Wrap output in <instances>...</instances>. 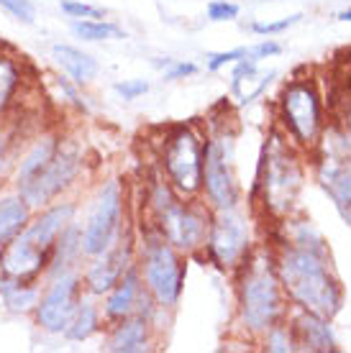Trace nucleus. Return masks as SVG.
<instances>
[{"label":"nucleus","instance_id":"obj_27","mask_svg":"<svg viewBox=\"0 0 351 353\" xmlns=\"http://www.w3.org/2000/svg\"><path fill=\"white\" fill-rule=\"evenodd\" d=\"M16 157H18V128L8 118L6 123H0V185H3V179H10Z\"/></svg>","mask_w":351,"mask_h":353},{"label":"nucleus","instance_id":"obj_17","mask_svg":"<svg viewBox=\"0 0 351 353\" xmlns=\"http://www.w3.org/2000/svg\"><path fill=\"white\" fill-rule=\"evenodd\" d=\"M292 330H295V341H298V351L305 353H336L339 351V341H336L334 325L331 320L307 310L290 307Z\"/></svg>","mask_w":351,"mask_h":353},{"label":"nucleus","instance_id":"obj_22","mask_svg":"<svg viewBox=\"0 0 351 353\" xmlns=\"http://www.w3.org/2000/svg\"><path fill=\"white\" fill-rule=\"evenodd\" d=\"M103 327H106V320H103L100 300L90 297V294H82V300H79L77 310L72 312V318L67 323V327H64L61 338L70 341V343H85L93 336H97Z\"/></svg>","mask_w":351,"mask_h":353},{"label":"nucleus","instance_id":"obj_39","mask_svg":"<svg viewBox=\"0 0 351 353\" xmlns=\"http://www.w3.org/2000/svg\"><path fill=\"white\" fill-rule=\"evenodd\" d=\"M339 21H343V23H349V21H351V8L341 10V13H339Z\"/></svg>","mask_w":351,"mask_h":353},{"label":"nucleus","instance_id":"obj_38","mask_svg":"<svg viewBox=\"0 0 351 353\" xmlns=\"http://www.w3.org/2000/svg\"><path fill=\"white\" fill-rule=\"evenodd\" d=\"M339 123H341L343 131H346V133H349V136H351V100H346V103H343L341 121H339Z\"/></svg>","mask_w":351,"mask_h":353},{"label":"nucleus","instance_id":"obj_24","mask_svg":"<svg viewBox=\"0 0 351 353\" xmlns=\"http://www.w3.org/2000/svg\"><path fill=\"white\" fill-rule=\"evenodd\" d=\"M41 294V282H18V279H8V276H0V302L3 310L8 315H34L36 302Z\"/></svg>","mask_w":351,"mask_h":353},{"label":"nucleus","instance_id":"obj_33","mask_svg":"<svg viewBox=\"0 0 351 353\" xmlns=\"http://www.w3.org/2000/svg\"><path fill=\"white\" fill-rule=\"evenodd\" d=\"M149 82L146 80H139V77H133V80H118L113 82V92L121 100H126V103H133V100H139V97H144L146 92H149Z\"/></svg>","mask_w":351,"mask_h":353},{"label":"nucleus","instance_id":"obj_32","mask_svg":"<svg viewBox=\"0 0 351 353\" xmlns=\"http://www.w3.org/2000/svg\"><path fill=\"white\" fill-rule=\"evenodd\" d=\"M0 8L6 10L8 16H13L16 21L31 26L36 21V6L34 0H0Z\"/></svg>","mask_w":351,"mask_h":353},{"label":"nucleus","instance_id":"obj_19","mask_svg":"<svg viewBox=\"0 0 351 353\" xmlns=\"http://www.w3.org/2000/svg\"><path fill=\"white\" fill-rule=\"evenodd\" d=\"M144 292H146L144 290V282H141L139 272L133 266V269H129V272L123 274L121 279H118V284L108 292L106 297H100V310H103L106 325L118 323V320L129 318V315H136Z\"/></svg>","mask_w":351,"mask_h":353},{"label":"nucleus","instance_id":"obj_1","mask_svg":"<svg viewBox=\"0 0 351 353\" xmlns=\"http://www.w3.org/2000/svg\"><path fill=\"white\" fill-rule=\"evenodd\" d=\"M234 300L236 323L252 343L267 327L290 315V300L282 290L280 274L274 266L272 241H262L252 248L244 264L234 272Z\"/></svg>","mask_w":351,"mask_h":353},{"label":"nucleus","instance_id":"obj_13","mask_svg":"<svg viewBox=\"0 0 351 353\" xmlns=\"http://www.w3.org/2000/svg\"><path fill=\"white\" fill-rule=\"evenodd\" d=\"M61 136L64 133L59 128H39L34 136H28L26 139V146L18 151L16 157V164H13V172H10V187L21 192L23 187H28L34 182L36 176L41 174L46 169V164L52 161L54 151L59 146Z\"/></svg>","mask_w":351,"mask_h":353},{"label":"nucleus","instance_id":"obj_11","mask_svg":"<svg viewBox=\"0 0 351 353\" xmlns=\"http://www.w3.org/2000/svg\"><path fill=\"white\" fill-rule=\"evenodd\" d=\"M82 294H85L82 269H72V272H64L59 276L44 279L36 310L31 315L34 325L46 336H61L67 323H70L72 312L77 310Z\"/></svg>","mask_w":351,"mask_h":353},{"label":"nucleus","instance_id":"obj_31","mask_svg":"<svg viewBox=\"0 0 351 353\" xmlns=\"http://www.w3.org/2000/svg\"><path fill=\"white\" fill-rule=\"evenodd\" d=\"M238 13H241V8H238V3H234V0H211L208 8H205V16H208V21H213V23L236 21Z\"/></svg>","mask_w":351,"mask_h":353},{"label":"nucleus","instance_id":"obj_3","mask_svg":"<svg viewBox=\"0 0 351 353\" xmlns=\"http://www.w3.org/2000/svg\"><path fill=\"white\" fill-rule=\"evenodd\" d=\"M305 154L280 131L272 128L262 146L256 179L252 187V208L262 212L264 221L277 223L298 212L300 192L305 185Z\"/></svg>","mask_w":351,"mask_h":353},{"label":"nucleus","instance_id":"obj_23","mask_svg":"<svg viewBox=\"0 0 351 353\" xmlns=\"http://www.w3.org/2000/svg\"><path fill=\"white\" fill-rule=\"evenodd\" d=\"M34 218V208L16 190L0 194V248L21 236Z\"/></svg>","mask_w":351,"mask_h":353},{"label":"nucleus","instance_id":"obj_21","mask_svg":"<svg viewBox=\"0 0 351 353\" xmlns=\"http://www.w3.org/2000/svg\"><path fill=\"white\" fill-rule=\"evenodd\" d=\"M82 264H85V256H82V233H79V218H77L57 239V243H54L44 279L59 276V274L72 272V269H82Z\"/></svg>","mask_w":351,"mask_h":353},{"label":"nucleus","instance_id":"obj_35","mask_svg":"<svg viewBox=\"0 0 351 353\" xmlns=\"http://www.w3.org/2000/svg\"><path fill=\"white\" fill-rule=\"evenodd\" d=\"M246 54V46H238V49H229V52H216V54H208L205 57V70L208 72H220L231 67V64L241 59Z\"/></svg>","mask_w":351,"mask_h":353},{"label":"nucleus","instance_id":"obj_6","mask_svg":"<svg viewBox=\"0 0 351 353\" xmlns=\"http://www.w3.org/2000/svg\"><path fill=\"white\" fill-rule=\"evenodd\" d=\"M205 131L198 123H172L162 128L157 167L180 197H200Z\"/></svg>","mask_w":351,"mask_h":353},{"label":"nucleus","instance_id":"obj_30","mask_svg":"<svg viewBox=\"0 0 351 353\" xmlns=\"http://www.w3.org/2000/svg\"><path fill=\"white\" fill-rule=\"evenodd\" d=\"M300 21H303V13H292V16L280 18V21H256V23H252V31L256 36H277L285 34L287 28L298 26Z\"/></svg>","mask_w":351,"mask_h":353},{"label":"nucleus","instance_id":"obj_10","mask_svg":"<svg viewBox=\"0 0 351 353\" xmlns=\"http://www.w3.org/2000/svg\"><path fill=\"white\" fill-rule=\"evenodd\" d=\"M85 149L77 139L72 136H61L59 146L54 151L52 161L46 164V169L36 176L28 187L21 190V194L26 197V203L39 210L44 205L59 200L64 194H70V190H75L79 182V176L85 172Z\"/></svg>","mask_w":351,"mask_h":353},{"label":"nucleus","instance_id":"obj_34","mask_svg":"<svg viewBox=\"0 0 351 353\" xmlns=\"http://www.w3.org/2000/svg\"><path fill=\"white\" fill-rule=\"evenodd\" d=\"M198 74V64L195 62H184V59H169V64L162 70V80L164 82H177V80H187V77H195Z\"/></svg>","mask_w":351,"mask_h":353},{"label":"nucleus","instance_id":"obj_36","mask_svg":"<svg viewBox=\"0 0 351 353\" xmlns=\"http://www.w3.org/2000/svg\"><path fill=\"white\" fill-rule=\"evenodd\" d=\"M277 54H282V44H280V41H274V39H262L259 44L246 46L244 57L254 59V62H262V59H269V57H277Z\"/></svg>","mask_w":351,"mask_h":353},{"label":"nucleus","instance_id":"obj_5","mask_svg":"<svg viewBox=\"0 0 351 353\" xmlns=\"http://www.w3.org/2000/svg\"><path fill=\"white\" fill-rule=\"evenodd\" d=\"M133 228L129 218V194L121 176H108L97 182L88 197L85 215L79 221L82 256L93 259L106 254Z\"/></svg>","mask_w":351,"mask_h":353},{"label":"nucleus","instance_id":"obj_37","mask_svg":"<svg viewBox=\"0 0 351 353\" xmlns=\"http://www.w3.org/2000/svg\"><path fill=\"white\" fill-rule=\"evenodd\" d=\"M234 70H231V88L234 85H238L241 80H246V77H252V74H256L259 72V62H254V59H249V57H241V59H236V62L231 64Z\"/></svg>","mask_w":351,"mask_h":353},{"label":"nucleus","instance_id":"obj_25","mask_svg":"<svg viewBox=\"0 0 351 353\" xmlns=\"http://www.w3.org/2000/svg\"><path fill=\"white\" fill-rule=\"evenodd\" d=\"M70 31L75 39L88 41V44L126 39V31L115 21H108V18H79V21H70Z\"/></svg>","mask_w":351,"mask_h":353},{"label":"nucleus","instance_id":"obj_4","mask_svg":"<svg viewBox=\"0 0 351 353\" xmlns=\"http://www.w3.org/2000/svg\"><path fill=\"white\" fill-rule=\"evenodd\" d=\"M136 272L159 307L172 312L180 305L187 279V256L169 246L159 230L146 223H139L136 228Z\"/></svg>","mask_w":351,"mask_h":353},{"label":"nucleus","instance_id":"obj_29","mask_svg":"<svg viewBox=\"0 0 351 353\" xmlns=\"http://www.w3.org/2000/svg\"><path fill=\"white\" fill-rule=\"evenodd\" d=\"M59 10L72 21H79V18H106V10L93 6V3H85V0H59Z\"/></svg>","mask_w":351,"mask_h":353},{"label":"nucleus","instance_id":"obj_12","mask_svg":"<svg viewBox=\"0 0 351 353\" xmlns=\"http://www.w3.org/2000/svg\"><path fill=\"white\" fill-rule=\"evenodd\" d=\"M136 266V228H131L111 251L100 256L85 259L82 264V287L90 297H106L123 274Z\"/></svg>","mask_w":351,"mask_h":353},{"label":"nucleus","instance_id":"obj_9","mask_svg":"<svg viewBox=\"0 0 351 353\" xmlns=\"http://www.w3.org/2000/svg\"><path fill=\"white\" fill-rule=\"evenodd\" d=\"M254 246V223H252V215L244 210V205H236L229 210H213L208 243L202 251V256L211 264L218 266L223 274H234Z\"/></svg>","mask_w":351,"mask_h":353},{"label":"nucleus","instance_id":"obj_7","mask_svg":"<svg viewBox=\"0 0 351 353\" xmlns=\"http://www.w3.org/2000/svg\"><path fill=\"white\" fill-rule=\"evenodd\" d=\"M277 128H280L303 154L316 149L318 139L325 128L323 95L316 80L310 77H292L277 100Z\"/></svg>","mask_w":351,"mask_h":353},{"label":"nucleus","instance_id":"obj_26","mask_svg":"<svg viewBox=\"0 0 351 353\" xmlns=\"http://www.w3.org/2000/svg\"><path fill=\"white\" fill-rule=\"evenodd\" d=\"M259 348L267 353H295L298 351V341H295V330H292L290 320L285 318L267 327L262 336L256 338Z\"/></svg>","mask_w":351,"mask_h":353},{"label":"nucleus","instance_id":"obj_18","mask_svg":"<svg viewBox=\"0 0 351 353\" xmlns=\"http://www.w3.org/2000/svg\"><path fill=\"white\" fill-rule=\"evenodd\" d=\"M28 85V67L23 57L0 46V123L21 108V97Z\"/></svg>","mask_w":351,"mask_h":353},{"label":"nucleus","instance_id":"obj_28","mask_svg":"<svg viewBox=\"0 0 351 353\" xmlns=\"http://www.w3.org/2000/svg\"><path fill=\"white\" fill-rule=\"evenodd\" d=\"M277 77V72H267V74H252V77H246V80H241L238 85H234L231 88V92H234V97H236V103L241 108L244 105H252L256 97L264 95V90L272 85V80Z\"/></svg>","mask_w":351,"mask_h":353},{"label":"nucleus","instance_id":"obj_15","mask_svg":"<svg viewBox=\"0 0 351 353\" xmlns=\"http://www.w3.org/2000/svg\"><path fill=\"white\" fill-rule=\"evenodd\" d=\"M316 179L323 192L331 197L339 218L351 228V157L336 154H313Z\"/></svg>","mask_w":351,"mask_h":353},{"label":"nucleus","instance_id":"obj_2","mask_svg":"<svg viewBox=\"0 0 351 353\" xmlns=\"http://www.w3.org/2000/svg\"><path fill=\"white\" fill-rule=\"evenodd\" d=\"M274 266L292 307L334 320L343 307V287L334 272L328 248H300L274 243Z\"/></svg>","mask_w":351,"mask_h":353},{"label":"nucleus","instance_id":"obj_14","mask_svg":"<svg viewBox=\"0 0 351 353\" xmlns=\"http://www.w3.org/2000/svg\"><path fill=\"white\" fill-rule=\"evenodd\" d=\"M49 256V251L39 248L26 233H21L0 248V276L18 282H44Z\"/></svg>","mask_w":351,"mask_h":353},{"label":"nucleus","instance_id":"obj_16","mask_svg":"<svg viewBox=\"0 0 351 353\" xmlns=\"http://www.w3.org/2000/svg\"><path fill=\"white\" fill-rule=\"evenodd\" d=\"M103 330H106L103 336L106 353H144L151 351L157 343V325L144 315H129L106 325Z\"/></svg>","mask_w":351,"mask_h":353},{"label":"nucleus","instance_id":"obj_8","mask_svg":"<svg viewBox=\"0 0 351 353\" xmlns=\"http://www.w3.org/2000/svg\"><path fill=\"white\" fill-rule=\"evenodd\" d=\"M211 221L213 210L202 197H177L146 225L157 228L159 236L187 259H202Z\"/></svg>","mask_w":351,"mask_h":353},{"label":"nucleus","instance_id":"obj_20","mask_svg":"<svg viewBox=\"0 0 351 353\" xmlns=\"http://www.w3.org/2000/svg\"><path fill=\"white\" fill-rule=\"evenodd\" d=\"M52 59L75 85H79V88L93 85L97 77V72H100V64H97L95 57L88 52H82V49L75 44H52Z\"/></svg>","mask_w":351,"mask_h":353}]
</instances>
